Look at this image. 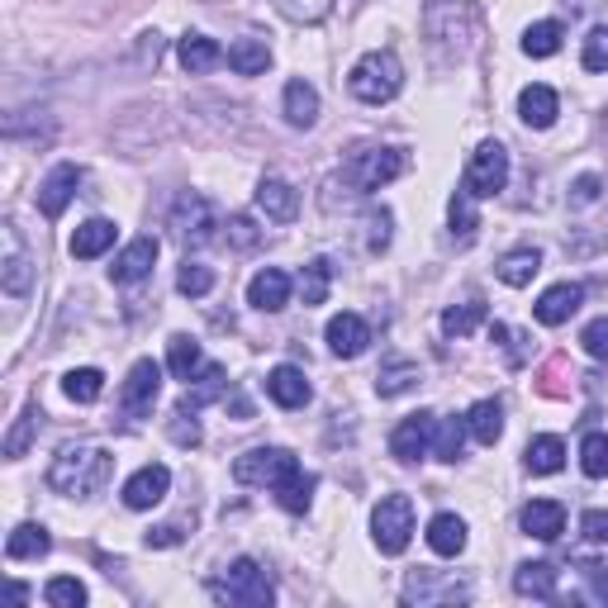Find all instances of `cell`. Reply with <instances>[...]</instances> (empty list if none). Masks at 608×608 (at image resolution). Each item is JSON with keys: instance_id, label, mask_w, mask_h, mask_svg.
Instances as JSON below:
<instances>
[{"instance_id": "obj_9", "label": "cell", "mask_w": 608, "mask_h": 608, "mask_svg": "<svg viewBox=\"0 0 608 608\" xmlns=\"http://www.w3.org/2000/svg\"><path fill=\"white\" fill-rule=\"evenodd\" d=\"M157 395H162V367H157V361H148V357L134 361V371H128V381L120 390V409L128 418H143V414H153Z\"/></svg>"}, {"instance_id": "obj_41", "label": "cell", "mask_w": 608, "mask_h": 608, "mask_svg": "<svg viewBox=\"0 0 608 608\" xmlns=\"http://www.w3.org/2000/svg\"><path fill=\"white\" fill-rule=\"evenodd\" d=\"M314 485H318L314 475L295 471L291 481H281V485H277V504H281L285 514H304V509H309V504H314Z\"/></svg>"}, {"instance_id": "obj_51", "label": "cell", "mask_w": 608, "mask_h": 608, "mask_svg": "<svg viewBox=\"0 0 608 608\" xmlns=\"http://www.w3.org/2000/svg\"><path fill=\"white\" fill-rule=\"evenodd\" d=\"M390 224H395V219H390L385 205L367 214V252H385L390 248Z\"/></svg>"}, {"instance_id": "obj_32", "label": "cell", "mask_w": 608, "mask_h": 608, "mask_svg": "<svg viewBox=\"0 0 608 608\" xmlns=\"http://www.w3.org/2000/svg\"><path fill=\"white\" fill-rule=\"evenodd\" d=\"M167 367H171V375H177V381H185V385H191L195 375H200L205 357H200V342L191 338V333H177V338L167 342Z\"/></svg>"}, {"instance_id": "obj_18", "label": "cell", "mask_w": 608, "mask_h": 608, "mask_svg": "<svg viewBox=\"0 0 608 608\" xmlns=\"http://www.w3.org/2000/svg\"><path fill=\"white\" fill-rule=\"evenodd\" d=\"M581 300H585L581 285H575V281H561V285H552V291H542V300L532 304V314H538V324L561 328L575 309H581Z\"/></svg>"}, {"instance_id": "obj_23", "label": "cell", "mask_w": 608, "mask_h": 608, "mask_svg": "<svg viewBox=\"0 0 608 608\" xmlns=\"http://www.w3.org/2000/svg\"><path fill=\"white\" fill-rule=\"evenodd\" d=\"M514 589L523 599H556V566L552 561H528V566L514 571Z\"/></svg>"}, {"instance_id": "obj_8", "label": "cell", "mask_w": 608, "mask_h": 608, "mask_svg": "<svg viewBox=\"0 0 608 608\" xmlns=\"http://www.w3.org/2000/svg\"><path fill=\"white\" fill-rule=\"evenodd\" d=\"M504 181H509V148L504 143H481L466 162V191L475 200H489L504 191Z\"/></svg>"}, {"instance_id": "obj_28", "label": "cell", "mask_w": 608, "mask_h": 608, "mask_svg": "<svg viewBox=\"0 0 608 608\" xmlns=\"http://www.w3.org/2000/svg\"><path fill=\"white\" fill-rule=\"evenodd\" d=\"M418 385V361H385L381 371H375V395L381 399H399V395H409V390Z\"/></svg>"}, {"instance_id": "obj_50", "label": "cell", "mask_w": 608, "mask_h": 608, "mask_svg": "<svg viewBox=\"0 0 608 608\" xmlns=\"http://www.w3.org/2000/svg\"><path fill=\"white\" fill-rule=\"evenodd\" d=\"M224 228H228V234H224V238H228V243H234V248H238V252H252V248H257V243H262V228H257V224L248 219V214H234V219H228Z\"/></svg>"}, {"instance_id": "obj_54", "label": "cell", "mask_w": 608, "mask_h": 608, "mask_svg": "<svg viewBox=\"0 0 608 608\" xmlns=\"http://www.w3.org/2000/svg\"><path fill=\"white\" fill-rule=\"evenodd\" d=\"M599 191H604V185H599V177H581V181L571 185V205H575V210H581V205H595V200H599Z\"/></svg>"}, {"instance_id": "obj_4", "label": "cell", "mask_w": 608, "mask_h": 608, "mask_svg": "<svg viewBox=\"0 0 608 608\" xmlns=\"http://www.w3.org/2000/svg\"><path fill=\"white\" fill-rule=\"evenodd\" d=\"M404 167H409L404 148H357L342 162V181L352 185L357 195H371V191H381V185H390L395 177H404Z\"/></svg>"}, {"instance_id": "obj_22", "label": "cell", "mask_w": 608, "mask_h": 608, "mask_svg": "<svg viewBox=\"0 0 608 608\" xmlns=\"http://www.w3.org/2000/svg\"><path fill=\"white\" fill-rule=\"evenodd\" d=\"M257 205H262L267 219L291 224L295 214H300V195L291 191V181H281V177H262V181H257Z\"/></svg>"}, {"instance_id": "obj_26", "label": "cell", "mask_w": 608, "mask_h": 608, "mask_svg": "<svg viewBox=\"0 0 608 608\" xmlns=\"http://www.w3.org/2000/svg\"><path fill=\"white\" fill-rule=\"evenodd\" d=\"M281 105H285V124L314 128V120H318V91H314L309 81H285Z\"/></svg>"}, {"instance_id": "obj_15", "label": "cell", "mask_w": 608, "mask_h": 608, "mask_svg": "<svg viewBox=\"0 0 608 608\" xmlns=\"http://www.w3.org/2000/svg\"><path fill=\"white\" fill-rule=\"evenodd\" d=\"M248 304L262 309V314H281L285 304H291V277H285L281 267L257 271V277L248 281Z\"/></svg>"}, {"instance_id": "obj_34", "label": "cell", "mask_w": 608, "mask_h": 608, "mask_svg": "<svg viewBox=\"0 0 608 608\" xmlns=\"http://www.w3.org/2000/svg\"><path fill=\"white\" fill-rule=\"evenodd\" d=\"M523 461H528V471H532V475H556L561 466H566V442L552 438V432H542V438H532V442H528Z\"/></svg>"}, {"instance_id": "obj_25", "label": "cell", "mask_w": 608, "mask_h": 608, "mask_svg": "<svg viewBox=\"0 0 608 608\" xmlns=\"http://www.w3.org/2000/svg\"><path fill=\"white\" fill-rule=\"evenodd\" d=\"M71 257H77V262H91V257H100V252H110L114 248V224L110 219H86L77 234H71Z\"/></svg>"}, {"instance_id": "obj_30", "label": "cell", "mask_w": 608, "mask_h": 608, "mask_svg": "<svg viewBox=\"0 0 608 608\" xmlns=\"http://www.w3.org/2000/svg\"><path fill=\"white\" fill-rule=\"evenodd\" d=\"M224 63L234 67L238 77H262L271 67V48H267V38H238L234 48L224 53Z\"/></svg>"}, {"instance_id": "obj_17", "label": "cell", "mask_w": 608, "mask_h": 608, "mask_svg": "<svg viewBox=\"0 0 608 608\" xmlns=\"http://www.w3.org/2000/svg\"><path fill=\"white\" fill-rule=\"evenodd\" d=\"M153 262H157V238H134L120 257H114L110 277H114V285H134L143 277H153Z\"/></svg>"}, {"instance_id": "obj_57", "label": "cell", "mask_w": 608, "mask_h": 608, "mask_svg": "<svg viewBox=\"0 0 608 608\" xmlns=\"http://www.w3.org/2000/svg\"><path fill=\"white\" fill-rule=\"evenodd\" d=\"M589 585H595V595L608 604V575H604L599 566H589Z\"/></svg>"}, {"instance_id": "obj_19", "label": "cell", "mask_w": 608, "mask_h": 608, "mask_svg": "<svg viewBox=\"0 0 608 608\" xmlns=\"http://www.w3.org/2000/svg\"><path fill=\"white\" fill-rule=\"evenodd\" d=\"M466 595H471L466 581H432V571H418V575H409V585H404V599L409 604H457Z\"/></svg>"}, {"instance_id": "obj_20", "label": "cell", "mask_w": 608, "mask_h": 608, "mask_svg": "<svg viewBox=\"0 0 608 608\" xmlns=\"http://www.w3.org/2000/svg\"><path fill=\"white\" fill-rule=\"evenodd\" d=\"M267 395H271V404H281V409H304L314 390H309V381H304L300 367H277L267 375Z\"/></svg>"}, {"instance_id": "obj_24", "label": "cell", "mask_w": 608, "mask_h": 608, "mask_svg": "<svg viewBox=\"0 0 608 608\" xmlns=\"http://www.w3.org/2000/svg\"><path fill=\"white\" fill-rule=\"evenodd\" d=\"M177 57H181V67L191 71V77H205V71H214V67L224 63V48L214 38H205V34H185Z\"/></svg>"}, {"instance_id": "obj_52", "label": "cell", "mask_w": 608, "mask_h": 608, "mask_svg": "<svg viewBox=\"0 0 608 608\" xmlns=\"http://www.w3.org/2000/svg\"><path fill=\"white\" fill-rule=\"evenodd\" d=\"M581 342H585V352L595 357V361H608V314L595 318L585 333H581Z\"/></svg>"}, {"instance_id": "obj_48", "label": "cell", "mask_w": 608, "mask_h": 608, "mask_svg": "<svg viewBox=\"0 0 608 608\" xmlns=\"http://www.w3.org/2000/svg\"><path fill=\"white\" fill-rule=\"evenodd\" d=\"M167 432H171V442L177 447H200V424H195V409H185V404H177V414H171V424H167Z\"/></svg>"}, {"instance_id": "obj_35", "label": "cell", "mask_w": 608, "mask_h": 608, "mask_svg": "<svg viewBox=\"0 0 608 608\" xmlns=\"http://www.w3.org/2000/svg\"><path fill=\"white\" fill-rule=\"evenodd\" d=\"M447 224H452V238L466 248V243L475 238V228H481V214H475V195L461 185V191L452 195V205H447Z\"/></svg>"}, {"instance_id": "obj_5", "label": "cell", "mask_w": 608, "mask_h": 608, "mask_svg": "<svg viewBox=\"0 0 608 608\" xmlns=\"http://www.w3.org/2000/svg\"><path fill=\"white\" fill-rule=\"evenodd\" d=\"M414 538V499L409 495H385L371 509V542L381 547L385 556H399Z\"/></svg>"}, {"instance_id": "obj_3", "label": "cell", "mask_w": 608, "mask_h": 608, "mask_svg": "<svg viewBox=\"0 0 608 608\" xmlns=\"http://www.w3.org/2000/svg\"><path fill=\"white\" fill-rule=\"evenodd\" d=\"M210 595L219 604H234V608H267L277 599V585H271V575L262 571V561L238 556L234 566H228V575H219V581L210 585Z\"/></svg>"}, {"instance_id": "obj_37", "label": "cell", "mask_w": 608, "mask_h": 608, "mask_svg": "<svg viewBox=\"0 0 608 608\" xmlns=\"http://www.w3.org/2000/svg\"><path fill=\"white\" fill-rule=\"evenodd\" d=\"M63 395L71 404H95L100 395H105V375H100L95 367H77L63 375Z\"/></svg>"}, {"instance_id": "obj_29", "label": "cell", "mask_w": 608, "mask_h": 608, "mask_svg": "<svg viewBox=\"0 0 608 608\" xmlns=\"http://www.w3.org/2000/svg\"><path fill=\"white\" fill-rule=\"evenodd\" d=\"M466 428H471V438L481 442V447H495L499 432H504V409H499V399H475L471 409H466Z\"/></svg>"}, {"instance_id": "obj_46", "label": "cell", "mask_w": 608, "mask_h": 608, "mask_svg": "<svg viewBox=\"0 0 608 608\" xmlns=\"http://www.w3.org/2000/svg\"><path fill=\"white\" fill-rule=\"evenodd\" d=\"M277 10L295 24H318V20H328L333 0H277Z\"/></svg>"}, {"instance_id": "obj_42", "label": "cell", "mask_w": 608, "mask_h": 608, "mask_svg": "<svg viewBox=\"0 0 608 608\" xmlns=\"http://www.w3.org/2000/svg\"><path fill=\"white\" fill-rule=\"evenodd\" d=\"M466 418H442L438 432H432V457L438 461H457L461 447H466Z\"/></svg>"}, {"instance_id": "obj_36", "label": "cell", "mask_w": 608, "mask_h": 608, "mask_svg": "<svg viewBox=\"0 0 608 608\" xmlns=\"http://www.w3.org/2000/svg\"><path fill=\"white\" fill-rule=\"evenodd\" d=\"M224 390H228V375H224V367H200V375H195V385L185 390V409H205L210 399H224Z\"/></svg>"}, {"instance_id": "obj_16", "label": "cell", "mask_w": 608, "mask_h": 608, "mask_svg": "<svg viewBox=\"0 0 608 608\" xmlns=\"http://www.w3.org/2000/svg\"><path fill=\"white\" fill-rule=\"evenodd\" d=\"M518 523H523L528 538H538V542H556L561 532H566V509H561L556 499H532V504H523Z\"/></svg>"}, {"instance_id": "obj_2", "label": "cell", "mask_w": 608, "mask_h": 608, "mask_svg": "<svg viewBox=\"0 0 608 608\" xmlns=\"http://www.w3.org/2000/svg\"><path fill=\"white\" fill-rule=\"evenodd\" d=\"M399 86H404V63L390 48L367 53L352 67V77H347V91H352L361 105H385V100L399 95Z\"/></svg>"}, {"instance_id": "obj_38", "label": "cell", "mask_w": 608, "mask_h": 608, "mask_svg": "<svg viewBox=\"0 0 608 608\" xmlns=\"http://www.w3.org/2000/svg\"><path fill=\"white\" fill-rule=\"evenodd\" d=\"M485 324V300H466V304H452V309H442V333L447 338H466Z\"/></svg>"}, {"instance_id": "obj_56", "label": "cell", "mask_w": 608, "mask_h": 608, "mask_svg": "<svg viewBox=\"0 0 608 608\" xmlns=\"http://www.w3.org/2000/svg\"><path fill=\"white\" fill-rule=\"evenodd\" d=\"M162 57V38L157 34H143V43H138V63H157Z\"/></svg>"}, {"instance_id": "obj_47", "label": "cell", "mask_w": 608, "mask_h": 608, "mask_svg": "<svg viewBox=\"0 0 608 608\" xmlns=\"http://www.w3.org/2000/svg\"><path fill=\"white\" fill-rule=\"evenodd\" d=\"M34 432H38V409H24L20 418H14V428H10V438H5V457H24L29 452V442H34Z\"/></svg>"}, {"instance_id": "obj_13", "label": "cell", "mask_w": 608, "mask_h": 608, "mask_svg": "<svg viewBox=\"0 0 608 608\" xmlns=\"http://www.w3.org/2000/svg\"><path fill=\"white\" fill-rule=\"evenodd\" d=\"M77 185H81V167H71V162L53 167L38 185V210L48 214V219H63V210L71 205V195H77Z\"/></svg>"}, {"instance_id": "obj_7", "label": "cell", "mask_w": 608, "mask_h": 608, "mask_svg": "<svg viewBox=\"0 0 608 608\" xmlns=\"http://www.w3.org/2000/svg\"><path fill=\"white\" fill-rule=\"evenodd\" d=\"M300 471L295 452H285V447H252V452H243L234 461V481L238 485H271L277 489L281 481H291Z\"/></svg>"}, {"instance_id": "obj_1", "label": "cell", "mask_w": 608, "mask_h": 608, "mask_svg": "<svg viewBox=\"0 0 608 608\" xmlns=\"http://www.w3.org/2000/svg\"><path fill=\"white\" fill-rule=\"evenodd\" d=\"M114 475V457L105 447L95 442H77V447H63V452L53 457V471H48V485L57 495H71V499H91L100 489L110 485Z\"/></svg>"}, {"instance_id": "obj_21", "label": "cell", "mask_w": 608, "mask_h": 608, "mask_svg": "<svg viewBox=\"0 0 608 608\" xmlns=\"http://www.w3.org/2000/svg\"><path fill=\"white\" fill-rule=\"evenodd\" d=\"M561 114V100L552 86H523V95H518V120L528 128H552Z\"/></svg>"}, {"instance_id": "obj_40", "label": "cell", "mask_w": 608, "mask_h": 608, "mask_svg": "<svg viewBox=\"0 0 608 608\" xmlns=\"http://www.w3.org/2000/svg\"><path fill=\"white\" fill-rule=\"evenodd\" d=\"M328 285H333V262H328V257H314V262L300 271L304 309H309V304H324V300H328Z\"/></svg>"}, {"instance_id": "obj_45", "label": "cell", "mask_w": 608, "mask_h": 608, "mask_svg": "<svg viewBox=\"0 0 608 608\" xmlns=\"http://www.w3.org/2000/svg\"><path fill=\"white\" fill-rule=\"evenodd\" d=\"M177 291L191 295V300L210 295V291H214V271H210L205 262H181V271H177Z\"/></svg>"}, {"instance_id": "obj_58", "label": "cell", "mask_w": 608, "mask_h": 608, "mask_svg": "<svg viewBox=\"0 0 608 608\" xmlns=\"http://www.w3.org/2000/svg\"><path fill=\"white\" fill-rule=\"evenodd\" d=\"M432 5H447V0H432Z\"/></svg>"}, {"instance_id": "obj_33", "label": "cell", "mask_w": 608, "mask_h": 608, "mask_svg": "<svg viewBox=\"0 0 608 608\" xmlns=\"http://www.w3.org/2000/svg\"><path fill=\"white\" fill-rule=\"evenodd\" d=\"M48 547H53V538H48V528H38V523H20L5 538V556L10 561H38V556H48Z\"/></svg>"}, {"instance_id": "obj_43", "label": "cell", "mask_w": 608, "mask_h": 608, "mask_svg": "<svg viewBox=\"0 0 608 608\" xmlns=\"http://www.w3.org/2000/svg\"><path fill=\"white\" fill-rule=\"evenodd\" d=\"M43 599H48L53 608H81L86 604V585L77 581V575H53V581L43 585Z\"/></svg>"}, {"instance_id": "obj_10", "label": "cell", "mask_w": 608, "mask_h": 608, "mask_svg": "<svg viewBox=\"0 0 608 608\" xmlns=\"http://www.w3.org/2000/svg\"><path fill=\"white\" fill-rule=\"evenodd\" d=\"M432 432H438V414L418 409V414L404 418L395 432H390V452H395L404 466H409V461H418V457L432 452Z\"/></svg>"}, {"instance_id": "obj_14", "label": "cell", "mask_w": 608, "mask_h": 608, "mask_svg": "<svg viewBox=\"0 0 608 608\" xmlns=\"http://www.w3.org/2000/svg\"><path fill=\"white\" fill-rule=\"evenodd\" d=\"M324 338H328V347H333V357H347V361H352V357H361V352L371 347V328H367V318H361V314H333Z\"/></svg>"}, {"instance_id": "obj_53", "label": "cell", "mask_w": 608, "mask_h": 608, "mask_svg": "<svg viewBox=\"0 0 608 608\" xmlns=\"http://www.w3.org/2000/svg\"><path fill=\"white\" fill-rule=\"evenodd\" d=\"M581 532H585V542H608V509H589L581 518Z\"/></svg>"}, {"instance_id": "obj_39", "label": "cell", "mask_w": 608, "mask_h": 608, "mask_svg": "<svg viewBox=\"0 0 608 608\" xmlns=\"http://www.w3.org/2000/svg\"><path fill=\"white\" fill-rule=\"evenodd\" d=\"M561 38H566V29L556 20H538V24H528V34H523V53L528 57H556Z\"/></svg>"}, {"instance_id": "obj_27", "label": "cell", "mask_w": 608, "mask_h": 608, "mask_svg": "<svg viewBox=\"0 0 608 608\" xmlns=\"http://www.w3.org/2000/svg\"><path fill=\"white\" fill-rule=\"evenodd\" d=\"M499 281L504 285H514V291H523V285H532V277L542 271V252L538 248H514V252H504L499 257Z\"/></svg>"}, {"instance_id": "obj_49", "label": "cell", "mask_w": 608, "mask_h": 608, "mask_svg": "<svg viewBox=\"0 0 608 608\" xmlns=\"http://www.w3.org/2000/svg\"><path fill=\"white\" fill-rule=\"evenodd\" d=\"M581 63H585V71H608V24L589 29V38H585V53H581Z\"/></svg>"}, {"instance_id": "obj_6", "label": "cell", "mask_w": 608, "mask_h": 608, "mask_svg": "<svg viewBox=\"0 0 608 608\" xmlns=\"http://www.w3.org/2000/svg\"><path fill=\"white\" fill-rule=\"evenodd\" d=\"M167 228H171V238H177L181 248H205V243L214 238V228H219V214H214V205L205 195L185 191L177 205H171Z\"/></svg>"}, {"instance_id": "obj_11", "label": "cell", "mask_w": 608, "mask_h": 608, "mask_svg": "<svg viewBox=\"0 0 608 608\" xmlns=\"http://www.w3.org/2000/svg\"><path fill=\"white\" fill-rule=\"evenodd\" d=\"M167 489H171V471L167 466H143V471H134L124 481V504L134 514H143V509H153V504H162L167 499Z\"/></svg>"}, {"instance_id": "obj_55", "label": "cell", "mask_w": 608, "mask_h": 608, "mask_svg": "<svg viewBox=\"0 0 608 608\" xmlns=\"http://www.w3.org/2000/svg\"><path fill=\"white\" fill-rule=\"evenodd\" d=\"M185 538V532L177 528V523H162V528H153L148 532V538H143V542H148V547H157V552H162V547H177Z\"/></svg>"}, {"instance_id": "obj_44", "label": "cell", "mask_w": 608, "mask_h": 608, "mask_svg": "<svg viewBox=\"0 0 608 608\" xmlns=\"http://www.w3.org/2000/svg\"><path fill=\"white\" fill-rule=\"evenodd\" d=\"M581 466H585L589 481H604L608 475V432H589L581 442Z\"/></svg>"}, {"instance_id": "obj_31", "label": "cell", "mask_w": 608, "mask_h": 608, "mask_svg": "<svg viewBox=\"0 0 608 608\" xmlns=\"http://www.w3.org/2000/svg\"><path fill=\"white\" fill-rule=\"evenodd\" d=\"M428 547L438 556H461L466 552V523H461L457 514H438L428 523Z\"/></svg>"}, {"instance_id": "obj_12", "label": "cell", "mask_w": 608, "mask_h": 608, "mask_svg": "<svg viewBox=\"0 0 608 608\" xmlns=\"http://www.w3.org/2000/svg\"><path fill=\"white\" fill-rule=\"evenodd\" d=\"M0 285H5V295H29V285H34V267H29V252H24V238L14 219H5V267H0Z\"/></svg>"}]
</instances>
